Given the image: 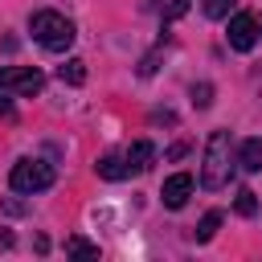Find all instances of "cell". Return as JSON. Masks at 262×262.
Instances as JSON below:
<instances>
[{"label":"cell","instance_id":"obj_1","mask_svg":"<svg viewBox=\"0 0 262 262\" xmlns=\"http://www.w3.org/2000/svg\"><path fill=\"white\" fill-rule=\"evenodd\" d=\"M29 29H33V41H37L41 49H49V53H66V49L74 45V25H70L61 12H53V8L33 12Z\"/></svg>","mask_w":262,"mask_h":262},{"label":"cell","instance_id":"obj_2","mask_svg":"<svg viewBox=\"0 0 262 262\" xmlns=\"http://www.w3.org/2000/svg\"><path fill=\"white\" fill-rule=\"evenodd\" d=\"M229 180V131H213L205 143V168H201V184L205 188H221Z\"/></svg>","mask_w":262,"mask_h":262},{"label":"cell","instance_id":"obj_3","mask_svg":"<svg viewBox=\"0 0 262 262\" xmlns=\"http://www.w3.org/2000/svg\"><path fill=\"white\" fill-rule=\"evenodd\" d=\"M8 184H12V192H45L53 184V164H45V160H16Z\"/></svg>","mask_w":262,"mask_h":262},{"label":"cell","instance_id":"obj_4","mask_svg":"<svg viewBox=\"0 0 262 262\" xmlns=\"http://www.w3.org/2000/svg\"><path fill=\"white\" fill-rule=\"evenodd\" d=\"M45 74L33 66H0V90H16V94H41Z\"/></svg>","mask_w":262,"mask_h":262},{"label":"cell","instance_id":"obj_5","mask_svg":"<svg viewBox=\"0 0 262 262\" xmlns=\"http://www.w3.org/2000/svg\"><path fill=\"white\" fill-rule=\"evenodd\" d=\"M229 49H237V53H250L254 49V41H258V16H250V12H233L229 16Z\"/></svg>","mask_w":262,"mask_h":262},{"label":"cell","instance_id":"obj_6","mask_svg":"<svg viewBox=\"0 0 262 262\" xmlns=\"http://www.w3.org/2000/svg\"><path fill=\"white\" fill-rule=\"evenodd\" d=\"M188 192H192V176H188V172L168 176V180H164V188H160V196H164V205H168V209H184Z\"/></svg>","mask_w":262,"mask_h":262},{"label":"cell","instance_id":"obj_7","mask_svg":"<svg viewBox=\"0 0 262 262\" xmlns=\"http://www.w3.org/2000/svg\"><path fill=\"white\" fill-rule=\"evenodd\" d=\"M156 164V143L151 139H135L131 147H127V168L131 172H147Z\"/></svg>","mask_w":262,"mask_h":262},{"label":"cell","instance_id":"obj_8","mask_svg":"<svg viewBox=\"0 0 262 262\" xmlns=\"http://www.w3.org/2000/svg\"><path fill=\"white\" fill-rule=\"evenodd\" d=\"M94 168H98V176H102V180H123V176H131L127 156H102Z\"/></svg>","mask_w":262,"mask_h":262},{"label":"cell","instance_id":"obj_9","mask_svg":"<svg viewBox=\"0 0 262 262\" xmlns=\"http://www.w3.org/2000/svg\"><path fill=\"white\" fill-rule=\"evenodd\" d=\"M237 164H242L246 172H262V139H246V143L237 147Z\"/></svg>","mask_w":262,"mask_h":262},{"label":"cell","instance_id":"obj_10","mask_svg":"<svg viewBox=\"0 0 262 262\" xmlns=\"http://www.w3.org/2000/svg\"><path fill=\"white\" fill-rule=\"evenodd\" d=\"M57 78L70 82V86H82V82H86V61H82V57H70L66 66H57Z\"/></svg>","mask_w":262,"mask_h":262},{"label":"cell","instance_id":"obj_11","mask_svg":"<svg viewBox=\"0 0 262 262\" xmlns=\"http://www.w3.org/2000/svg\"><path fill=\"white\" fill-rule=\"evenodd\" d=\"M217 225H221V213L213 209V213H205L201 217V225H196V242H209L213 233H217Z\"/></svg>","mask_w":262,"mask_h":262},{"label":"cell","instance_id":"obj_12","mask_svg":"<svg viewBox=\"0 0 262 262\" xmlns=\"http://www.w3.org/2000/svg\"><path fill=\"white\" fill-rule=\"evenodd\" d=\"M66 254H74V258H98V246H90L86 237H70L66 242Z\"/></svg>","mask_w":262,"mask_h":262},{"label":"cell","instance_id":"obj_13","mask_svg":"<svg viewBox=\"0 0 262 262\" xmlns=\"http://www.w3.org/2000/svg\"><path fill=\"white\" fill-rule=\"evenodd\" d=\"M188 4H192V0H160L156 8H160V16H164V20H176V16H184V12H188Z\"/></svg>","mask_w":262,"mask_h":262},{"label":"cell","instance_id":"obj_14","mask_svg":"<svg viewBox=\"0 0 262 262\" xmlns=\"http://www.w3.org/2000/svg\"><path fill=\"white\" fill-rule=\"evenodd\" d=\"M233 209H237L242 217H254V213H258V196H254L250 188H242V192H237V201H233Z\"/></svg>","mask_w":262,"mask_h":262},{"label":"cell","instance_id":"obj_15","mask_svg":"<svg viewBox=\"0 0 262 262\" xmlns=\"http://www.w3.org/2000/svg\"><path fill=\"white\" fill-rule=\"evenodd\" d=\"M237 0H201V8H205V16H213V20H221V16H229V8H233Z\"/></svg>","mask_w":262,"mask_h":262},{"label":"cell","instance_id":"obj_16","mask_svg":"<svg viewBox=\"0 0 262 262\" xmlns=\"http://www.w3.org/2000/svg\"><path fill=\"white\" fill-rule=\"evenodd\" d=\"M192 102H196V106H209V102H213V86H209V82L192 86Z\"/></svg>","mask_w":262,"mask_h":262},{"label":"cell","instance_id":"obj_17","mask_svg":"<svg viewBox=\"0 0 262 262\" xmlns=\"http://www.w3.org/2000/svg\"><path fill=\"white\" fill-rule=\"evenodd\" d=\"M0 119H12V98L0 94Z\"/></svg>","mask_w":262,"mask_h":262},{"label":"cell","instance_id":"obj_18","mask_svg":"<svg viewBox=\"0 0 262 262\" xmlns=\"http://www.w3.org/2000/svg\"><path fill=\"white\" fill-rule=\"evenodd\" d=\"M258 37H262V16H258Z\"/></svg>","mask_w":262,"mask_h":262}]
</instances>
